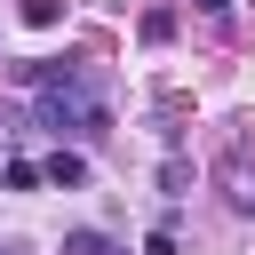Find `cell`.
I'll use <instances>...</instances> for the list:
<instances>
[{"instance_id":"cell-5","label":"cell","mask_w":255,"mask_h":255,"mask_svg":"<svg viewBox=\"0 0 255 255\" xmlns=\"http://www.w3.org/2000/svg\"><path fill=\"white\" fill-rule=\"evenodd\" d=\"M135 32H143L151 48H159V40H175V8H143V24H135Z\"/></svg>"},{"instance_id":"cell-9","label":"cell","mask_w":255,"mask_h":255,"mask_svg":"<svg viewBox=\"0 0 255 255\" xmlns=\"http://www.w3.org/2000/svg\"><path fill=\"white\" fill-rule=\"evenodd\" d=\"M0 255H8V247H0Z\"/></svg>"},{"instance_id":"cell-2","label":"cell","mask_w":255,"mask_h":255,"mask_svg":"<svg viewBox=\"0 0 255 255\" xmlns=\"http://www.w3.org/2000/svg\"><path fill=\"white\" fill-rule=\"evenodd\" d=\"M40 167H48V183H64V191L88 183V159H80V151H56V159H40Z\"/></svg>"},{"instance_id":"cell-3","label":"cell","mask_w":255,"mask_h":255,"mask_svg":"<svg viewBox=\"0 0 255 255\" xmlns=\"http://www.w3.org/2000/svg\"><path fill=\"white\" fill-rule=\"evenodd\" d=\"M64 255H128L112 231H64Z\"/></svg>"},{"instance_id":"cell-7","label":"cell","mask_w":255,"mask_h":255,"mask_svg":"<svg viewBox=\"0 0 255 255\" xmlns=\"http://www.w3.org/2000/svg\"><path fill=\"white\" fill-rule=\"evenodd\" d=\"M143 255H175V223H159V231L143 239Z\"/></svg>"},{"instance_id":"cell-1","label":"cell","mask_w":255,"mask_h":255,"mask_svg":"<svg viewBox=\"0 0 255 255\" xmlns=\"http://www.w3.org/2000/svg\"><path fill=\"white\" fill-rule=\"evenodd\" d=\"M40 120L56 128V135H104L112 128V104L72 72V80H56V88H40Z\"/></svg>"},{"instance_id":"cell-4","label":"cell","mask_w":255,"mask_h":255,"mask_svg":"<svg viewBox=\"0 0 255 255\" xmlns=\"http://www.w3.org/2000/svg\"><path fill=\"white\" fill-rule=\"evenodd\" d=\"M0 183H8V191H40V183H48V167H40V159H8V167H0Z\"/></svg>"},{"instance_id":"cell-8","label":"cell","mask_w":255,"mask_h":255,"mask_svg":"<svg viewBox=\"0 0 255 255\" xmlns=\"http://www.w3.org/2000/svg\"><path fill=\"white\" fill-rule=\"evenodd\" d=\"M191 8H199V16H231V0H191Z\"/></svg>"},{"instance_id":"cell-6","label":"cell","mask_w":255,"mask_h":255,"mask_svg":"<svg viewBox=\"0 0 255 255\" xmlns=\"http://www.w3.org/2000/svg\"><path fill=\"white\" fill-rule=\"evenodd\" d=\"M24 24H32V32H56V24H64V0H24Z\"/></svg>"}]
</instances>
